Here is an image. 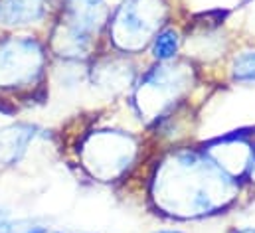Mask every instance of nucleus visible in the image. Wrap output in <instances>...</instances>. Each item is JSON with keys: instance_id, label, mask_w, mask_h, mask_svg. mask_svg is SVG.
Here are the masks:
<instances>
[{"instance_id": "1", "label": "nucleus", "mask_w": 255, "mask_h": 233, "mask_svg": "<svg viewBox=\"0 0 255 233\" xmlns=\"http://www.w3.org/2000/svg\"><path fill=\"white\" fill-rule=\"evenodd\" d=\"M238 196L236 176L208 152L182 148L156 170L152 198L160 210L176 218H202L228 208Z\"/></svg>"}, {"instance_id": "2", "label": "nucleus", "mask_w": 255, "mask_h": 233, "mask_svg": "<svg viewBox=\"0 0 255 233\" xmlns=\"http://www.w3.org/2000/svg\"><path fill=\"white\" fill-rule=\"evenodd\" d=\"M166 0H123L109 22V42L121 54H138L166 22Z\"/></svg>"}, {"instance_id": "3", "label": "nucleus", "mask_w": 255, "mask_h": 233, "mask_svg": "<svg viewBox=\"0 0 255 233\" xmlns=\"http://www.w3.org/2000/svg\"><path fill=\"white\" fill-rule=\"evenodd\" d=\"M48 67V46L36 36H0V89L26 91L36 87Z\"/></svg>"}, {"instance_id": "4", "label": "nucleus", "mask_w": 255, "mask_h": 233, "mask_svg": "<svg viewBox=\"0 0 255 233\" xmlns=\"http://www.w3.org/2000/svg\"><path fill=\"white\" fill-rule=\"evenodd\" d=\"M138 140L125 130H95L89 132L79 156L85 170L101 182H113L127 172L138 156Z\"/></svg>"}, {"instance_id": "5", "label": "nucleus", "mask_w": 255, "mask_h": 233, "mask_svg": "<svg viewBox=\"0 0 255 233\" xmlns=\"http://www.w3.org/2000/svg\"><path fill=\"white\" fill-rule=\"evenodd\" d=\"M190 85V71L184 65L158 63L152 67L136 85L134 105L140 115L158 118L164 111L172 109L174 103L186 93Z\"/></svg>"}, {"instance_id": "6", "label": "nucleus", "mask_w": 255, "mask_h": 233, "mask_svg": "<svg viewBox=\"0 0 255 233\" xmlns=\"http://www.w3.org/2000/svg\"><path fill=\"white\" fill-rule=\"evenodd\" d=\"M60 22L73 32L95 40L99 30L107 24L105 0H64Z\"/></svg>"}, {"instance_id": "7", "label": "nucleus", "mask_w": 255, "mask_h": 233, "mask_svg": "<svg viewBox=\"0 0 255 233\" xmlns=\"http://www.w3.org/2000/svg\"><path fill=\"white\" fill-rule=\"evenodd\" d=\"M40 134V126L32 122H12L0 128V168H12L16 166L24 154L28 152V146L36 140Z\"/></svg>"}, {"instance_id": "8", "label": "nucleus", "mask_w": 255, "mask_h": 233, "mask_svg": "<svg viewBox=\"0 0 255 233\" xmlns=\"http://www.w3.org/2000/svg\"><path fill=\"white\" fill-rule=\"evenodd\" d=\"M48 16V0H0L2 28H28L44 22Z\"/></svg>"}, {"instance_id": "9", "label": "nucleus", "mask_w": 255, "mask_h": 233, "mask_svg": "<svg viewBox=\"0 0 255 233\" xmlns=\"http://www.w3.org/2000/svg\"><path fill=\"white\" fill-rule=\"evenodd\" d=\"M91 79H93V85H97V87H105V89H111V91L123 89L127 83H130L127 59H121V58L99 59L93 65Z\"/></svg>"}, {"instance_id": "10", "label": "nucleus", "mask_w": 255, "mask_h": 233, "mask_svg": "<svg viewBox=\"0 0 255 233\" xmlns=\"http://www.w3.org/2000/svg\"><path fill=\"white\" fill-rule=\"evenodd\" d=\"M180 44H182V38L174 28H162L150 42L152 58L158 63H168L178 56Z\"/></svg>"}, {"instance_id": "11", "label": "nucleus", "mask_w": 255, "mask_h": 233, "mask_svg": "<svg viewBox=\"0 0 255 233\" xmlns=\"http://www.w3.org/2000/svg\"><path fill=\"white\" fill-rule=\"evenodd\" d=\"M232 77L238 83H255V50L242 52L234 58Z\"/></svg>"}, {"instance_id": "12", "label": "nucleus", "mask_w": 255, "mask_h": 233, "mask_svg": "<svg viewBox=\"0 0 255 233\" xmlns=\"http://www.w3.org/2000/svg\"><path fill=\"white\" fill-rule=\"evenodd\" d=\"M246 172H248V178H250L252 182H255V146L250 150V160H248Z\"/></svg>"}, {"instance_id": "13", "label": "nucleus", "mask_w": 255, "mask_h": 233, "mask_svg": "<svg viewBox=\"0 0 255 233\" xmlns=\"http://www.w3.org/2000/svg\"><path fill=\"white\" fill-rule=\"evenodd\" d=\"M10 226H12L10 214H8V212H4V210H0V232H2V230H8Z\"/></svg>"}, {"instance_id": "14", "label": "nucleus", "mask_w": 255, "mask_h": 233, "mask_svg": "<svg viewBox=\"0 0 255 233\" xmlns=\"http://www.w3.org/2000/svg\"><path fill=\"white\" fill-rule=\"evenodd\" d=\"M234 233H255V228H244V230H236Z\"/></svg>"}, {"instance_id": "15", "label": "nucleus", "mask_w": 255, "mask_h": 233, "mask_svg": "<svg viewBox=\"0 0 255 233\" xmlns=\"http://www.w3.org/2000/svg\"><path fill=\"white\" fill-rule=\"evenodd\" d=\"M152 233H184L180 230H158V232H152Z\"/></svg>"}, {"instance_id": "16", "label": "nucleus", "mask_w": 255, "mask_h": 233, "mask_svg": "<svg viewBox=\"0 0 255 233\" xmlns=\"http://www.w3.org/2000/svg\"><path fill=\"white\" fill-rule=\"evenodd\" d=\"M0 233H14V232H12V230H2Z\"/></svg>"}, {"instance_id": "17", "label": "nucleus", "mask_w": 255, "mask_h": 233, "mask_svg": "<svg viewBox=\"0 0 255 233\" xmlns=\"http://www.w3.org/2000/svg\"><path fill=\"white\" fill-rule=\"evenodd\" d=\"M46 233H58V232H52V230H48V232H46Z\"/></svg>"}]
</instances>
